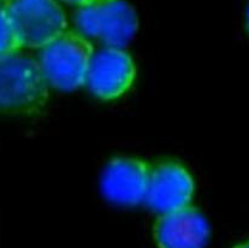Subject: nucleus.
Wrapping results in <instances>:
<instances>
[{
  "instance_id": "nucleus-2",
  "label": "nucleus",
  "mask_w": 249,
  "mask_h": 248,
  "mask_svg": "<svg viewBox=\"0 0 249 248\" xmlns=\"http://www.w3.org/2000/svg\"><path fill=\"white\" fill-rule=\"evenodd\" d=\"M93 54L90 40L67 30L40 49L37 62L50 87L71 92L85 86Z\"/></svg>"
},
{
  "instance_id": "nucleus-13",
  "label": "nucleus",
  "mask_w": 249,
  "mask_h": 248,
  "mask_svg": "<svg viewBox=\"0 0 249 248\" xmlns=\"http://www.w3.org/2000/svg\"><path fill=\"white\" fill-rule=\"evenodd\" d=\"M1 2H2V0H0V4H1Z\"/></svg>"
},
{
  "instance_id": "nucleus-3",
  "label": "nucleus",
  "mask_w": 249,
  "mask_h": 248,
  "mask_svg": "<svg viewBox=\"0 0 249 248\" xmlns=\"http://www.w3.org/2000/svg\"><path fill=\"white\" fill-rule=\"evenodd\" d=\"M77 32L104 47H125L139 28L137 14L125 0H82L76 5Z\"/></svg>"
},
{
  "instance_id": "nucleus-4",
  "label": "nucleus",
  "mask_w": 249,
  "mask_h": 248,
  "mask_svg": "<svg viewBox=\"0 0 249 248\" xmlns=\"http://www.w3.org/2000/svg\"><path fill=\"white\" fill-rule=\"evenodd\" d=\"M22 47L42 49L67 32L64 11L55 0H2Z\"/></svg>"
},
{
  "instance_id": "nucleus-1",
  "label": "nucleus",
  "mask_w": 249,
  "mask_h": 248,
  "mask_svg": "<svg viewBox=\"0 0 249 248\" xmlns=\"http://www.w3.org/2000/svg\"><path fill=\"white\" fill-rule=\"evenodd\" d=\"M37 59L15 52L0 57V111L11 115H36L50 95Z\"/></svg>"
},
{
  "instance_id": "nucleus-7",
  "label": "nucleus",
  "mask_w": 249,
  "mask_h": 248,
  "mask_svg": "<svg viewBox=\"0 0 249 248\" xmlns=\"http://www.w3.org/2000/svg\"><path fill=\"white\" fill-rule=\"evenodd\" d=\"M151 166L130 157L114 158L101 175V193L112 204L136 206L144 202Z\"/></svg>"
},
{
  "instance_id": "nucleus-10",
  "label": "nucleus",
  "mask_w": 249,
  "mask_h": 248,
  "mask_svg": "<svg viewBox=\"0 0 249 248\" xmlns=\"http://www.w3.org/2000/svg\"><path fill=\"white\" fill-rule=\"evenodd\" d=\"M60 1L67 2V4H71V5H77V4H80L82 0H60Z\"/></svg>"
},
{
  "instance_id": "nucleus-9",
  "label": "nucleus",
  "mask_w": 249,
  "mask_h": 248,
  "mask_svg": "<svg viewBox=\"0 0 249 248\" xmlns=\"http://www.w3.org/2000/svg\"><path fill=\"white\" fill-rule=\"evenodd\" d=\"M21 49L22 45L16 29L0 4V57L18 52Z\"/></svg>"
},
{
  "instance_id": "nucleus-5",
  "label": "nucleus",
  "mask_w": 249,
  "mask_h": 248,
  "mask_svg": "<svg viewBox=\"0 0 249 248\" xmlns=\"http://www.w3.org/2000/svg\"><path fill=\"white\" fill-rule=\"evenodd\" d=\"M135 76V63L126 51L103 47L91 57L85 86L98 99L114 100L130 89Z\"/></svg>"
},
{
  "instance_id": "nucleus-12",
  "label": "nucleus",
  "mask_w": 249,
  "mask_h": 248,
  "mask_svg": "<svg viewBox=\"0 0 249 248\" xmlns=\"http://www.w3.org/2000/svg\"><path fill=\"white\" fill-rule=\"evenodd\" d=\"M235 248H249V242H247V244L240 245V246H237V247H235Z\"/></svg>"
},
{
  "instance_id": "nucleus-8",
  "label": "nucleus",
  "mask_w": 249,
  "mask_h": 248,
  "mask_svg": "<svg viewBox=\"0 0 249 248\" xmlns=\"http://www.w3.org/2000/svg\"><path fill=\"white\" fill-rule=\"evenodd\" d=\"M210 232L206 217L193 206L160 214L153 230L159 248H205Z\"/></svg>"
},
{
  "instance_id": "nucleus-6",
  "label": "nucleus",
  "mask_w": 249,
  "mask_h": 248,
  "mask_svg": "<svg viewBox=\"0 0 249 248\" xmlns=\"http://www.w3.org/2000/svg\"><path fill=\"white\" fill-rule=\"evenodd\" d=\"M195 182L189 171L177 161H161L151 166L144 204L159 214L190 206Z\"/></svg>"
},
{
  "instance_id": "nucleus-11",
  "label": "nucleus",
  "mask_w": 249,
  "mask_h": 248,
  "mask_svg": "<svg viewBox=\"0 0 249 248\" xmlns=\"http://www.w3.org/2000/svg\"><path fill=\"white\" fill-rule=\"evenodd\" d=\"M246 24H247V30L249 33V4L247 7V14H246Z\"/></svg>"
}]
</instances>
